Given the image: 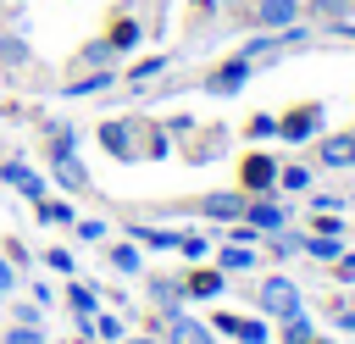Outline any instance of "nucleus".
I'll use <instances>...</instances> for the list:
<instances>
[{
    "mask_svg": "<svg viewBox=\"0 0 355 344\" xmlns=\"http://www.w3.org/2000/svg\"><path fill=\"white\" fill-rule=\"evenodd\" d=\"M100 144H105L111 161H166V155H172V133H166L161 122L139 117V111L105 117V122H100Z\"/></svg>",
    "mask_w": 355,
    "mask_h": 344,
    "instance_id": "obj_1",
    "label": "nucleus"
},
{
    "mask_svg": "<svg viewBox=\"0 0 355 344\" xmlns=\"http://www.w3.org/2000/svg\"><path fill=\"white\" fill-rule=\"evenodd\" d=\"M50 178L67 194H89V166L78 161V133L61 122H50Z\"/></svg>",
    "mask_w": 355,
    "mask_h": 344,
    "instance_id": "obj_2",
    "label": "nucleus"
},
{
    "mask_svg": "<svg viewBox=\"0 0 355 344\" xmlns=\"http://www.w3.org/2000/svg\"><path fill=\"white\" fill-rule=\"evenodd\" d=\"M261 67L250 61V55H227V61H216L211 72H200V94H211V100H233V94H244V83L255 78Z\"/></svg>",
    "mask_w": 355,
    "mask_h": 344,
    "instance_id": "obj_3",
    "label": "nucleus"
},
{
    "mask_svg": "<svg viewBox=\"0 0 355 344\" xmlns=\"http://www.w3.org/2000/svg\"><path fill=\"white\" fill-rule=\"evenodd\" d=\"M255 311H261L266 322H283V316L305 311V300H300V283H294L288 272H272V277H261V283H255Z\"/></svg>",
    "mask_w": 355,
    "mask_h": 344,
    "instance_id": "obj_4",
    "label": "nucleus"
},
{
    "mask_svg": "<svg viewBox=\"0 0 355 344\" xmlns=\"http://www.w3.org/2000/svg\"><path fill=\"white\" fill-rule=\"evenodd\" d=\"M322 128H327V105L322 100H300V105L277 111V139L283 144H311V139H322Z\"/></svg>",
    "mask_w": 355,
    "mask_h": 344,
    "instance_id": "obj_5",
    "label": "nucleus"
},
{
    "mask_svg": "<svg viewBox=\"0 0 355 344\" xmlns=\"http://www.w3.org/2000/svg\"><path fill=\"white\" fill-rule=\"evenodd\" d=\"M244 22L255 33H283V28L305 22V0H244Z\"/></svg>",
    "mask_w": 355,
    "mask_h": 344,
    "instance_id": "obj_6",
    "label": "nucleus"
},
{
    "mask_svg": "<svg viewBox=\"0 0 355 344\" xmlns=\"http://www.w3.org/2000/svg\"><path fill=\"white\" fill-rule=\"evenodd\" d=\"M277 155L272 150H244L239 161V194H277Z\"/></svg>",
    "mask_w": 355,
    "mask_h": 344,
    "instance_id": "obj_7",
    "label": "nucleus"
},
{
    "mask_svg": "<svg viewBox=\"0 0 355 344\" xmlns=\"http://www.w3.org/2000/svg\"><path fill=\"white\" fill-rule=\"evenodd\" d=\"M211 333H227V338H239V344H266V338H272V327H266L261 311H216V316H211Z\"/></svg>",
    "mask_w": 355,
    "mask_h": 344,
    "instance_id": "obj_8",
    "label": "nucleus"
},
{
    "mask_svg": "<svg viewBox=\"0 0 355 344\" xmlns=\"http://www.w3.org/2000/svg\"><path fill=\"white\" fill-rule=\"evenodd\" d=\"M239 222H250V227H255L261 239H272V233H283V227H288V205H283L277 194H250V200H244V216H239Z\"/></svg>",
    "mask_w": 355,
    "mask_h": 344,
    "instance_id": "obj_9",
    "label": "nucleus"
},
{
    "mask_svg": "<svg viewBox=\"0 0 355 344\" xmlns=\"http://www.w3.org/2000/svg\"><path fill=\"white\" fill-rule=\"evenodd\" d=\"M150 322H155V327H161V333H166L172 344H216L211 322H200V316H194L189 305H183V311H172V316H150Z\"/></svg>",
    "mask_w": 355,
    "mask_h": 344,
    "instance_id": "obj_10",
    "label": "nucleus"
},
{
    "mask_svg": "<svg viewBox=\"0 0 355 344\" xmlns=\"http://www.w3.org/2000/svg\"><path fill=\"white\" fill-rule=\"evenodd\" d=\"M244 200H250V194H239V189H216V194H200V200H194V216H205V222H222V227H227V222H239V216H244Z\"/></svg>",
    "mask_w": 355,
    "mask_h": 344,
    "instance_id": "obj_11",
    "label": "nucleus"
},
{
    "mask_svg": "<svg viewBox=\"0 0 355 344\" xmlns=\"http://www.w3.org/2000/svg\"><path fill=\"white\" fill-rule=\"evenodd\" d=\"M216 294H227V272H222V266L194 261V272L183 277V300H189V305H200V300H216Z\"/></svg>",
    "mask_w": 355,
    "mask_h": 344,
    "instance_id": "obj_12",
    "label": "nucleus"
},
{
    "mask_svg": "<svg viewBox=\"0 0 355 344\" xmlns=\"http://www.w3.org/2000/svg\"><path fill=\"white\" fill-rule=\"evenodd\" d=\"M0 183H11V189H17L22 200H33V205L50 194V183H44L33 166H22V161H0Z\"/></svg>",
    "mask_w": 355,
    "mask_h": 344,
    "instance_id": "obj_13",
    "label": "nucleus"
},
{
    "mask_svg": "<svg viewBox=\"0 0 355 344\" xmlns=\"http://www.w3.org/2000/svg\"><path fill=\"white\" fill-rule=\"evenodd\" d=\"M139 39H144V28H139V17H128V11L105 28V44H111V55H116V61H122V55H133V50H139Z\"/></svg>",
    "mask_w": 355,
    "mask_h": 344,
    "instance_id": "obj_14",
    "label": "nucleus"
},
{
    "mask_svg": "<svg viewBox=\"0 0 355 344\" xmlns=\"http://www.w3.org/2000/svg\"><path fill=\"white\" fill-rule=\"evenodd\" d=\"M150 305H155V316H172V311H183L189 300H183V277H150Z\"/></svg>",
    "mask_w": 355,
    "mask_h": 344,
    "instance_id": "obj_15",
    "label": "nucleus"
},
{
    "mask_svg": "<svg viewBox=\"0 0 355 344\" xmlns=\"http://www.w3.org/2000/svg\"><path fill=\"white\" fill-rule=\"evenodd\" d=\"M105 261H111V272H122V277H139V272H144V250H139L133 239H111V244H105Z\"/></svg>",
    "mask_w": 355,
    "mask_h": 344,
    "instance_id": "obj_16",
    "label": "nucleus"
},
{
    "mask_svg": "<svg viewBox=\"0 0 355 344\" xmlns=\"http://www.w3.org/2000/svg\"><path fill=\"white\" fill-rule=\"evenodd\" d=\"M111 83H116V67H89L83 78H67L61 94H67V100H83V94H100V89H111Z\"/></svg>",
    "mask_w": 355,
    "mask_h": 344,
    "instance_id": "obj_17",
    "label": "nucleus"
},
{
    "mask_svg": "<svg viewBox=\"0 0 355 344\" xmlns=\"http://www.w3.org/2000/svg\"><path fill=\"white\" fill-rule=\"evenodd\" d=\"M255 261H261V255H255V244H239V239H227V244L216 250V266H222L227 277H239V272H255Z\"/></svg>",
    "mask_w": 355,
    "mask_h": 344,
    "instance_id": "obj_18",
    "label": "nucleus"
},
{
    "mask_svg": "<svg viewBox=\"0 0 355 344\" xmlns=\"http://www.w3.org/2000/svg\"><path fill=\"white\" fill-rule=\"evenodd\" d=\"M28 22H17V28H0V67H28L33 61V50H28V33H22Z\"/></svg>",
    "mask_w": 355,
    "mask_h": 344,
    "instance_id": "obj_19",
    "label": "nucleus"
},
{
    "mask_svg": "<svg viewBox=\"0 0 355 344\" xmlns=\"http://www.w3.org/2000/svg\"><path fill=\"white\" fill-rule=\"evenodd\" d=\"M128 239H133L139 250H178V227H155V222H133Z\"/></svg>",
    "mask_w": 355,
    "mask_h": 344,
    "instance_id": "obj_20",
    "label": "nucleus"
},
{
    "mask_svg": "<svg viewBox=\"0 0 355 344\" xmlns=\"http://www.w3.org/2000/svg\"><path fill=\"white\" fill-rule=\"evenodd\" d=\"M311 183H316V172L305 161H283L277 166V194H311Z\"/></svg>",
    "mask_w": 355,
    "mask_h": 344,
    "instance_id": "obj_21",
    "label": "nucleus"
},
{
    "mask_svg": "<svg viewBox=\"0 0 355 344\" xmlns=\"http://www.w3.org/2000/svg\"><path fill=\"white\" fill-rule=\"evenodd\" d=\"M344 250H349V244H344V239H333V233H305V250H300V255H311V261L333 266V261H338Z\"/></svg>",
    "mask_w": 355,
    "mask_h": 344,
    "instance_id": "obj_22",
    "label": "nucleus"
},
{
    "mask_svg": "<svg viewBox=\"0 0 355 344\" xmlns=\"http://www.w3.org/2000/svg\"><path fill=\"white\" fill-rule=\"evenodd\" d=\"M67 305H72V316H78V322H89V316L100 311V289H94V283H72V277H67Z\"/></svg>",
    "mask_w": 355,
    "mask_h": 344,
    "instance_id": "obj_23",
    "label": "nucleus"
},
{
    "mask_svg": "<svg viewBox=\"0 0 355 344\" xmlns=\"http://www.w3.org/2000/svg\"><path fill=\"white\" fill-rule=\"evenodd\" d=\"M89 338H100V344H122V338H128V322H122L116 311H94V316H89Z\"/></svg>",
    "mask_w": 355,
    "mask_h": 344,
    "instance_id": "obj_24",
    "label": "nucleus"
},
{
    "mask_svg": "<svg viewBox=\"0 0 355 344\" xmlns=\"http://www.w3.org/2000/svg\"><path fill=\"white\" fill-rule=\"evenodd\" d=\"M311 338H316V322L305 311H294V316L277 322V344H311Z\"/></svg>",
    "mask_w": 355,
    "mask_h": 344,
    "instance_id": "obj_25",
    "label": "nucleus"
},
{
    "mask_svg": "<svg viewBox=\"0 0 355 344\" xmlns=\"http://www.w3.org/2000/svg\"><path fill=\"white\" fill-rule=\"evenodd\" d=\"M39 222H50V227H72V222H78V211H72V200L44 194V200H39Z\"/></svg>",
    "mask_w": 355,
    "mask_h": 344,
    "instance_id": "obj_26",
    "label": "nucleus"
},
{
    "mask_svg": "<svg viewBox=\"0 0 355 344\" xmlns=\"http://www.w3.org/2000/svg\"><path fill=\"white\" fill-rule=\"evenodd\" d=\"M300 250H305V233H294V227H283V233L266 239V255H272V261H294Z\"/></svg>",
    "mask_w": 355,
    "mask_h": 344,
    "instance_id": "obj_27",
    "label": "nucleus"
},
{
    "mask_svg": "<svg viewBox=\"0 0 355 344\" xmlns=\"http://www.w3.org/2000/svg\"><path fill=\"white\" fill-rule=\"evenodd\" d=\"M161 72H166V55H144V61H133V67H128V83H133V89H144V83H155Z\"/></svg>",
    "mask_w": 355,
    "mask_h": 344,
    "instance_id": "obj_28",
    "label": "nucleus"
},
{
    "mask_svg": "<svg viewBox=\"0 0 355 344\" xmlns=\"http://www.w3.org/2000/svg\"><path fill=\"white\" fill-rule=\"evenodd\" d=\"M244 139H255V144H266V139H277V111H255V117L244 122Z\"/></svg>",
    "mask_w": 355,
    "mask_h": 344,
    "instance_id": "obj_29",
    "label": "nucleus"
},
{
    "mask_svg": "<svg viewBox=\"0 0 355 344\" xmlns=\"http://www.w3.org/2000/svg\"><path fill=\"white\" fill-rule=\"evenodd\" d=\"M216 244H211V233H178V255L183 261H205Z\"/></svg>",
    "mask_w": 355,
    "mask_h": 344,
    "instance_id": "obj_30",
    "label": "nucleus"
},
{
    "mask_svg": "<svg viewBox=\"0 0 355 344\" xmlns=\"http://www.w3.org/2000/svg\"><path fill=\"white\" fill-rule=\"evenodd\" d=\"M78 61H83V67H116V55H111V44H105V33H100V39H89V44L78 50Z\"/></svg>",
    "mask_w": 355,
    "mask_h": 344,
    "instance_id": "obj_31",
    "label": "nucleus"
},
{
    "mask_svg": "<svg viewBox=\"0 0 355 344\" xmlns=\"http://www.w3.org/2000/svg\"><path fill=\"white\" fill-rule=\"evenodd\" d=\"M305 11H316V17H333V22H349V11H355V0H311Z\"/></svg>",
    "mask_w": 355,
    "mask_h": 344,
    "instance_id": "obj_32",
    "label": "nucleus"
},
{
    "mask_svg": "<svg viewBox=\"0 0 355 344\" xmlns=\"http://www.w3.org/2000/svg\"><path fill=\"white\" fill-rule=\"evenodd\" d=\"M0 344H50V338H44V327H22V322H11V327L0 333Z\"/></svg>",
    "mask_w": 355,
    "mask_h": 344,
    "instance_id": "obj_33",
    "label": "nucleus"
},
{
    "mask_svg": "<svg viewBox=\"0 0 355 344\" xmlns=\"http://www.w3.org/2000/svg\"><path fill=\"white\" fill-rule=\"evenodd\" d=\"M44 266H50V272H61V277H72V266H78V261H72V250H67V244H55V250H44Z\"/></svg>",
    "mask_w": 355,
    "mask_h": 344,
    "instance_id": "obj_34",
    "label": "nucleus"
},
{
    "mask_svg": "<svg viewBox=\"0 0 355 344\" xmlns=\"http://www.w3.org/2000/svg\"><path fill=\"white\" fill-rule=\"evenodd\" d=\"M72 233H78L83 244H100V239H105V222H100V216H83V222H72Z\"/></svg>",
    "mask_w": 355,
    "mask_h": 344,
    "instance_id": "obj_35",
    "label": "nucleus"
},
{
    "mask_svg": "<svg viewBox=\"0 0 355 344\" xmlns=\"http://www.w3.org/2000/svg\"><path fill=\"white\" fill-rule=\"evenodd\" d=\"M161 128H166V133H172V139H183V133H189V128H194V117H189V111H172V117H166V122H161Z\"/></svg>",
    "mask_w": 355,
    "mask_h": 344,
    "instance_id": "obj_36",
    "label": "nucleus"
},
{
    "mask_svg": "<svg viewBox=\"0 0 355 344\" xmlns=\"http://www.w3.org/2000/svg\"><path fill=\"white\" fill-rule=\"evenodd\" d=\"M11 316H17L22 327H39V322H44V305H33V300H28V305H17Z\"/></svg>",
    "mask_w": 355,
    "mask_h": 344,
    "instance_id": "obj_37",
    "label": "nucleus"
},
{
    "mask_svg": "<svg viewBox=\"0 0 355 344\" xmlns=\"http://www.w3.org/2000/svg\"><path fill=\"white\" fill-rule=\"evenodd\" d=\"M333 277H338V283H355V250H344V255L333 261Z\"/></svg>",
    "mask_w": 355,
    "mask_h": 344,
    "instance_id": "obj_38",
    "label": "nucleus"
},
{
    "mask_svg": "<svg viewBox=\"0 0 355 344\" xmlns=\"http://www.w3.org/2000/svg\"><path fill=\"white\" fill-rule=\"evenodd\" d=\"M11 289H17V266H11L6 255H0V305L11 300Z\"/></svg>",
    "mask_w": 355,
    "mask_h": 344,
    "instance_id": "obj_39",
    "label": "nucleus"
},
{
    "mask_svg": "<svg viewBox=\"0 0 355 344\" xmlns=\"http://www.w3.org/2000/svg\"><path fill=\"white\" fill-rule=\"evenodd\" d=\"M333 327L338 333H355V305H333Z\"/></svg>",
    "mask_w": 355,
    "mask_h": 344,
    "instance_id": "obj_40",
    "label": "nucleus"
},
{
    "mask_svg": "<svg viewBox=\"0 0 355 344\" xmlns=\"http://www.w3.org/2000/svg\"><path fill=\"white\" fill-rule=\"evenodd\" d=\"M344 194H311V211H338Z\"/></svg>",
    "mask_w": 355,
    "mask_h": 344,
    "instance_id": "obj_41",
    "label": "nucleus"
},
{
    "mask_svg": "<svg viewBox=\"0 0 355 344\" xmlns=\"http://www.w3.org/2000/svg\"><path fill=\"white\" fill-rule=\"evenodd\" d=\"M6 261H11V266H28V244L11 239V244H6Z\"/></svg>",
    "mask_w": 355,
    "mask_h": 344,
    "instance_id": "obj_42",
    "label": "nucleus"
},
{
    "mask_svg": "<svg viewBox=\"0 0 355 344\" xmlns=\"http://www.w3.org/2000/svg\"><path fill=\"white\" fill-rule=\"evenodd\" d=\"M311 344H338V338H322V333H316V338H311Z\"/></svg>",
    "mask_w": 355,
    "mask_h": 344,
    "instance_id": "obj_43",
    "label": "nucleus"
},
{
    "mask_svg": "<svg viewBox=\"0 0 355 344\" xmlns=\"http://www.w3.org/2000/svg\"><path fill=\"white\" fill-rule=\"evenodd\" d=\"M133 344H161V338H133Z\"/></svg>",
    "mask_w": 355,
    "mask_h": 344,
    "instance_id": "obj_44",
    "label": "nucleus"
},
{
    "mask_svg": "<svg viewBox=\"0 0 355 344\" xmlns=\"http://www.w3.org/2000/svg\"><path fill=\"white\" fill-rule=\"evenodd\" d=\"M11 6H28V0H11Z\"/></svg>",
    "mask_w": 355,
    "mask_h": 344,
    "instance_id": "obj_45",
    "label": "nucleus"
},
{
    "mask_svg": "<svg viewBox=\"0 0 355 344\" xmlns=\"http://www.w3.org/2000/svg\"><path fill=\"white\" fill-rule=\"evenodd\" d=\"M349 239H355V233H349Z\"/></svg>",
    "mask_w": 355,
    "mask_h": 344,
    "instance_id": "obj_46",
    "label": "nucleus"
}]
</instances>
